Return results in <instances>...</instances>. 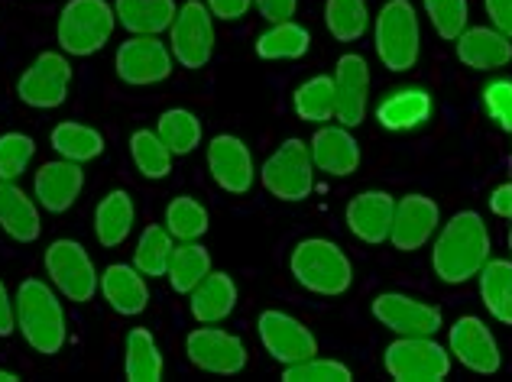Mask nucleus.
I'll use <instances>...</instances> for the list:
<instances>
[{"label":"nucleus","mask_w":512,"mask_h":382,"mask_svg":"<svg viewBox=\"0 0 512 382\" xmlns=\"http://www.w3.org/2000/svg\"><path fill=\"white\" fill-rule=\"evenodd\" d=\"M250 7H253V0H208V10L218 20H227V23L247 17Z\"/></svg>","instance_id":"nucleus-46"},{"label":"nucleus","mask_w":512,"mask_h":382,"mask_svg":"<svg viewBox=\"0 0 512 382\" xmlns=\"http://www.w3.org/2000/svg\"><path fill=\"white\" fill-rule=\"evenodd\" d=\"M422 4L441 39H457L467 30V17H470L467 0H422Z\"/></svg>","instance_id":"nucleus-42"},{"label":"nucleus","mask_w":512,"mask_h":382,"mask_svg":"<svg viewBox=\"0 0 512 382\" xmlns=\"http://www.w3.org/2000/svg\"><path fill=\"white\" fill-rule=\"evenodd\" d=\"M17 331H23V340L43 357H56L65 347L69 327H65V311L56 292L43 279H23L17 289Z\"/></svg>","instance_id":"nucleus-2"},{"label":"nucleus","mask_w":512,"mask_h":382,"mask_svg":"<svg viewBox=\"0 0 512 382\" xmlns=\"http://www.w3.org/2000/svg\"><path fill=\"white\" fill-rule=\"evenodd\" d=\"M208 169H211V179L218 182L227 195H247L256 179L250 146L231 133H218L208 143Z\"/></svg>","instance_id":"nucleus-16"},{"label":"nucleus","mask_w":512,"mask_h":382,"mask_svg":"<svg viewBox=\"0 0 512 382\" xmlns=\"http://www.w3.org/2000/svg\"><path fill=\"white\" fill-rule=\"evenodd\" d=\"M393 214H396V198L386 191H363L347 204V227L357 240L370 243H386L389 230H393Z\"/></svg>","instance_id":"nucleus-20"},{"label":"nucleus","mask_w":512,"mask_h":382,"mask_svg":"<svg viewBox=\"0 0 512 382\" xmlns=\"http://www.w3.org/2000/svg\"><path fill=\"white\" fill-rule=\"evenodd\" d=\"M0 227L17 243H33L43 234L36 201L26 195L23 188H17V182H7V179H0Z\"/></svg>","instance_id":"nucleus-24"},{"label":"nucleus","mask_w":512,"mask_h":382,"mask_svg":"<svg viewBox=\"0 0 512 382\" xmlns=\"http://www.w3.org/2000/svg\"><path fill=\"white\" fill-rule=\"evenodd\" d=\"M480 302L490 315L512 327V263L509 259H487L480 272Z\"/></svg>","instance_id":"nucleus-30"},{"label":"nucleus","mask_w":512,"mask_h":382,"mask_svg":"<svg viewBox=\"0 0 512 382\" xmlns=\"http://www.w3.org/2000/svg\"><path fill=\"white\" fill-rule=\"evenodd\" d=\"M36 156V143L33 136L26 133H4L0 136V179L17 182L26 172V166Z\"/></svg>","instance_id":"nucleus-41"},{"label":"nucleus","mask_w":512,"mask_h":382,"mask_svg":"<svg viewBox=\"0 0 512 382\" xmlns=\"http://www.w3.org/2000/svg\"><path fill=\"white\" fill-rule=\"evenodd\" d=\"M334 94H338V104H334V117L341 120L344 127H360L363 117H367V101H370V65L363 56H347L338 59L334 68Z\"/></svg>","instance_id":"nucleus-18"},{"label":"nucleus","mask_w":512,"mask_h":382,"mask_svg":"<svg viewBox=\"0 0 512 382\" xmlns=\"http://www.w3.org/2000/svg\"><path fill=\"white\" fill-rule=\"evenodd\" d=\"M46 269L52 285L75 305H85L98 292V269H94L88 250L75 240H56L46 250Z\"/></svg>","instance_id":"nucleus-9"},{"label":"nucleus","mask_w":512,"mask_h":382,"mask_svg":"<svg viewBox=\"0 0 512 382\" xmlns=\"http://www.w3.org/2000/svg\"><path fill=\"white\" fill-rule=\"evenodd\" d=\"M101 295L117 315H143L150 305V289H146V276L137 266L127 263H111L101 276Z\"/></svg>","instance_id":"nucleus-22"},{"label":"nucleus","mask_w":512,"mask_h":382,"mask_svg":"<svg viewBox=\"0 0 512 382\" xmlns=\"http://www.w3.org/2000/svg\"><path fill=\"white\" fill-rule=\"evenodd\" d=\"M166 230L179 240V243H188V240H201L208 234V211L205 204L195 201V198H175L169 208H166Z\"/></svg>","instance_id":"nucleus-39"},{"label":"nucleus","mask_w":512,"mask_h":382,"mask_svg":"<svg viewBox=\"0 0 512 382\" xmlns=\"http://www.w3.org/2000/svg\"><path fill=\"white\" fill-rule=\"evenodd\" d=\"M208 272H211V253L201 247L198 240H188V243H179V247L172 250L166 279H169L175 295H188L201 279L208 276Z\"/></svg>","instance_id":"nucleus-32"},{"label":"nucleus","mask_w":512,"mask_h":382,"mask_svg":"<svg viewBox=\"0 0 512 382\" xmlns=\"http://www.w3.org/2000/svg\"><path fill=\"white\" fill-rule=\"evenodd\" d=\"M438 224H441V211H438L435 201L425 198V195H406V198L396 201L389 243L402 253H415L435 237Z\"/></svg>","instance_id":"nucleus-17"},{"label":"nucleus","mask_w":512,"mask_h":382,"mask_svg":"<svg viewBox=\"0 0 512 382\" xmlns=\"http://www.w3.org/2000/svg\"><path fill=\"white\" fill-rule=\"evenodd\" d=\"M172 59L182 68H205L214 56V13L201 0H188L175 10L169 26Z\"/></svg>","instance_id":"nucleus-8"},{"label":"nucleus","mask_w":512,"mask_h":382,"mask_svg":"<svg viewBox=\"0 0 512 382\" xmlns=\"http://www.w3.org/2000/svg\"><path fill=\"white\" fill-rule=\"evenodd\" d=\"M373 46L389 72H409L419 62L422 30L409 0H389V4H383V10L376 13Z\"/></svg>","instance_id":"nucleus-4"},{"label":"nucleus","mask_w":512,"mask_h":382,"mask_svg":"<svg viewBox=\"0 0 512 382\" xmlns=\"http://www.w3.org/2000/svg\"><path fill=\"white\" fill-rule=\"evenodd\" d=\"M483 7H487L493 30H500L503 36L512 39V0H483Z\"/></svg>","instance_id":"nucleus-45"},{"label":"nucleus","mask_w":512,"mask_h":382,"mask_svg":"<svg viewBox=\"0 0 512 382\" xmlns=\"http://www.w3.org/2000/svg\"><path fill=\"white\" fill-rule=\"evenodd\" d=\"M448 347L454 353V360L461 366H467L470 373L490 376L503 366L500 344H496L493 331L474 315H464V318L454 321L451 334H448Z\"/></svg>","instance_id":"nucleus-15"},{"label":"nucleus","mask_w":512,"mask_h":382,"mask_svg":"<svg viewBox=\"0 0 512 382\" xmlns=\"http://www.w3.org/2000/svg\"><path fill=\"white\" fill-rule=\"evenodd\" d=\"M483 104H487V114L496 120V127L512 133V81L509 78H496L483 88Z\"/></svg>","instance_id":"nucleus-43"},{"label":"nucleus","mask_w":512,"mask_h":382,"mask_svg":"<svg viewBox=\"0 0 512 382\" xmlns=\"http://www.w3.org/2000/svg\"><path fill=\"white\" fill-rule=\"evenodd\" d=\"M260 17L269 23H282V20H292L295 10H299V0H253Z\"/></svg>","instance_id":"nucleus-44"},{"label":"nucleus","mask_w":512,"mask_h":382,"mask_svg":"<svg viewBox=\"0 0 512 382\" xmlns=\"http://www.w3.org/2000/svg\"><path fill=\"white\" fill-rule=\"evenodd\" d=\"M289 269L302 289L315 295H344L354 282V266L334 240L308 237L289 256Z\"/></svg>","instance_id":"nucleus-3"},{"label":"nucleus","mask_w":512,"mask_h":382,"mask_svg":"<svg viewBox=\"0 0 512 382\" xmlns=\"http://www.w3.org/2000/svg\"><path fill=\"white\" fill-rule=\"evenodd\" d=\"M20 376L17 373H10V370H0V382H17Z\"/></svg>","instance_id":"nucleus-49"},{"label":"nucleus","mask_w":512,"mask_h":382,"mask_svg":"<svg viewBox=\"0 0 512 382\" xmlns=\"http://www.w3.org/2000/svg\"><path fill=\"white\" fill-rule=\"evenodd\" d=\"M69 81H72V65L65 59V52H43L20 75L17 94L26 107L49 111V107L65 104V98H69Z\"/></svg>","instance_id":"nucleus-10"},{"label":"nucleus","mask_w":512,"mask_h":382,"mask_svg":"<svg viewBox=\"0 0 512 382\" xmlns=\"http://www.w3.org/2000/svg\"><path fill=\"white\" fill-rule=\"evenodd\" d=\"M373 318L399 337H435L441 327V311L422 298L383 292L373 298Z\"/></svg>","instance_id":"nucleus-14"},{"label":"nucleus","mask_w":512,"mask_h":382,"mask_svg":"<svg viewBox=\"0 0 512 382\" xmlns=\"http://www.w3.org/2000/svg\"><path fill=\"white\" fill-rule=\"evenodd\" d=\"M52 149L62 156V159H72V162H91L104 153V136L101 130H94L88 124H75V120H65L56 130H52Z\"/></svg>","instance_id":"nucleus-33"},{"label":"nucleus","mask_w":512,"mask_h":382,"mask_svg":"<svg viewBox=\"0 0 512 382\" xmlns=\"http://www.w3.org/2000/svg\"><path fill=\"white\" fill-rule=\"evenodd\" d=\"M130 156L133 166L140 169L146 179H166L172 172V149L159 140L156 130H137L130 136Z\"/></svg>","instance_id":"nucleus-38"},{"label":"nucleus","mask_w":512,"mask_h":382,"mask_svg":"<svg viewBox=\"0 0 512 382\" xmlns=\"http://www.w3.org/2000/svg\"><path fill=\"white\" fill-rule=\"evenodd\" d=\"M490 259V230L477 211H457L448 224L441 227L435 250H431V266L438 279L448 285H461L474 279Z\"/></svg>","instance_id":"nucleus-1"},{"label":"nucleus","mask_w":512,"mask_h":382,"mask_svg":"<svg viewBox=\"0 0 512 382\" xmlns=\"http://www.w3.org/2000/svg\"><path fill=\"white\" fill-rule=\"evenodd\" d=\"M114 68L120 81L133 88L159 85L172 75V49L159 36H133L117 49Z\"/></svg>","instance_id":"nucleus-12"},{"label":"nucleus","mask_w":512,"mask_h":382,"mask_svg":"<svg viewBox=\"0 0 512 382\" xmlns=\"http://www.w3.org/2000/svg\"><path fill=\"white\" fill-rule=\"evenodd\" d=\"M156 133L172 149V156H188L201 146V120L185 107H172L159 117Z\"/></svg>","instance_id":"nucleus-35"},{"label":"nucleus","mask_w":512,"mask_h":382,"mask_svg":"<svg viewBox=\"0 0 512 382\" xmlns=\"http://www.w3.org/2000/svg\"><path fill=\"white\" fill-rule=\"evenodd\" d=\"M256 331H260L266 353L282 366L308 360V357H315V353H318L315 334L308 331L299 318L286 315V311H276V308L263 311L260 321H256Z\"/></svg>","instance_id":"nucleus-13"},{"label":"nucleus","mask_w":512,"mask_h":382,"mask_svg":"<svg viewBox=\"0 0 512 382\" xmlns=\"http://www.w3.org/2000/svg\"><path fill=\"white\" fill-rule=\"evenodd\" d=\"M17 331V302L10 298L4 279H0V337H10Z\"/></svg>","instance_id":"nucleus-47"},{"label":"nucleus","mask_w":512,"mask_h":382,"mask_svg":"<svg viewBox=\"0 0 512 382\" xmlns=\"http://www.w3.org/2000/svg\"><path fill=\"white\" fill-rule=\"evenodd\" d=\"M457 59L477 72H496L512 62V39L490 26H470L457 36Z\"/></svg>","instance_id":"nucleus-23"},{"label":"nucleus","mask_w":512,"mask_h":382,"mask_svg":"<svg viewBox=\"0 0 512 382\" xmlns=\"http://www.w3.org/2000/svg\"><path fill=\"white\" fill-rule=\"evenodd\" d=\"M312 49V33L295 20L269 23V30L256 36V56L266 62H292Z\"/></svg>","instance_id":"nucleus-29"},{"label":"nucleus","mask_w":512,"mask_h":382,"mask_svg":"<svg viewBox=\"0 0 512 382\" xmlns=\"http://www.w3.org/2000/svg\"><path fill=\"white\" fill-rule=\"evenodd\" d=\"M354 373L341 360H325V357H308L299 363L282 366V382H350Z\"/></svg>","instance_id":"nucleus-40"},{"label":"nucleus","mask_w":512,"mask_h":382,"mask_svg":"<svg viewBox=\"0 0 512 382\" xmlns=\"http://www.w3.org/2000/svg\"><path fill=\"white\" fill-rule=\"evenodd\" d=\"M192 315L198 324H221L224 318H231V311L237 308V285L227 272H208L192 292Z\"/></svg>","instance_id":"nucleus-25"},{"label":"nucleus","mask_w":512,"mask_h":382,"mask_svg":"<svg viewBox=\"0 0 512 382\" xmlns=\"http://www.w3.org/2000/svg\"><path fill=\"white\" fill-rule=\"evenodd\" d=\"M85 188V172H82V162H72V159H56V162H46L39 166L36 179H33V191H36V201L39 208H46L49 214H65L78 201Z\"/></svg>","instance_id":"nucleus-19"},{"label":"nucleus","mask_w":512,"mask_h":382,"mask_svg":"<svg viewBox=\"0 0 512 382\" xmlns=\"http://www.w3.org/2000/svg\"><path fill=\"white\" fill-rule=\"evenodd\" d=\"M490 211L496 217H506V221H512V182L500 185V188H493V195H490Z\"/></svg>","instance_id":"nucleus-48"},{"label":"nucleus","mask_w":512,"mask_h":382,"mask_svg":"<svg viewBox=\"0 0 512 382\" xmlns=\"http://www.w3.org/2000/svg\"><path fill=\"white\" fill-rule=\"evenodd\" d=\"M133 217H137V208H133L130 191H124V188L107 191L98 204V211H94V237L101 240V247H107V250L120 247V243L130 237Z\"/></svg>","instance_id":"nucleus-27"},{"label":"nucleus","mask_w":512,"mask_h":382,"mask_svg":"<svg viewBox=\"0 0 512 382\" xmlns=\"http://www.w3.org/2000/svg\"><path fill=\"white\" fill-rule=\"evenodd\" d=\"M334 104H338V94H334V78L328 75H315L308 78L305 85H299L292 98L295 114L302 120H312V124H325L334 117Z\"/></svg>","instance_id":"nucleus-36"},{"label":"nucleus","mask_w":512,"mask_h":382,"mask_svg":"<svg viewBox=\"0 0 512 382\" xmlns=\"http://www.w3.org/2000/svg\"><path fill=\"white\" fill-rule=\"evenodd\" d=\"M509 250H512V230H509Z\"/></svg>","instance_id":"nucleus-50"},{"label":"nucleus","mask_w":512,"mask_h":382,"mask_svg":"<svg viewBox=\"0 0 512 382\" xmlns=\"http://www.w3.org/2000/svg\"><path fill=\"white\" fill-rule=\"evenodd\" d=\"M185 353H188V363L214 376H234L247 366L244 340L237 334L218 331V327H211V324H201L185 337Z\"/></svg>","instance_id":"nucleus-11"},{"label":"nucleus","mask_w":512,"mask_h":382,"mask_svg":"<svg viewBox=\"0 0 512 382\" xmlns=\"http://www.w3.org/2000/svg\"><path fill=\"white\" fill-rule=\"evenodd\" d=\"M325 26L338 43H354V39H360L370 26L367 0H328Z\"/></svg>","instance_id":"nucleus-37"},{"label":"nucleus","mask_w":512,"mask_h":382,"mask_svg":"<svg viewBox=\"0 0 512 382\" xmlns=\"http://www.w3.org/2000/svg\"><path fill=\"white\" fill-rule=\"evenodd\" d=\"M163 353H159L156 337L146 327H133L127 334V357H124V373L130 382H159L163 379Z\"/></svg>","instance_id":"nucleus-31"},{"label":"nucleus","mask_w":512,"mask_h":382,"mask_svg":"<svg viewBox=\"0 0 512 382\" xmlns=\"http://www.w3.org/2000/svg\"><path fill=\"white\" fill-rule=\"evenodd\" d=\"M435 111V104H431V94L422 91V88H399L393 91L389 98L380 101L376 107V120L386 127V130H415L422 127L425 120Z\"/></svg>","instance_id":"nucleus-26"},{"label":"nucleus","mask_w":512,"mask_h":382,"mask_svg":"<svg viewBox=\"0 0 512 382\" xmlns=\"http://www.w3.org/2000/svg\"><path fill=\"white\" fill-rule=\"evenodd\" d=\"M312 162L315 169H321L331 179H347V175H354L360 169V143L354 140V133L350 127H321L312 143Z\"/></svg>","instance_id":"nucleus-21"},{"label":"nucleus","mask_w":512,"mask_h":382,"mask_svg":"<svg viewBox=\"0 0 512 382\" xmlns=\"http://www.w3.org/2000/svg\"><path fill=\"white\" fill-rule=\"evenodd\" d=\"M175 0H114L117 23L133 36H159L175 20Z\"/></svg>","instance_id":"nucleus-28"},{"label":"nucleus","mask_w":512,"mask_h":382,"mask_svg":"<svg viewBox=\"0 0 512 382\" xmlns=\"http://www.w3.org/2000/svg\"><path fill=\"white\" fill-rule=\"evenodd\" d=\"M172 250H175V237L166 230V224H150L140 234V243H137V253H133V266H137L143 276L150 279H159L169 272V259H172Z\"/></svg>","instance_id":"nucleus-34"},{"label":"nucleus","mask_w":512,"mask_h":382,"mask_svg":"<svg viewBox=\"0 0 512 382\" xmlns=\"http://www.w3.org/2000/svg\"><path fill=\"white\" fill-rule=\"evenodd\" d=\"M260 182L279 201H305L315 188V162L305 140L292 136L263 162Z\"/></svg>","instance_id":"nucleus-6"},{"label":"nucleus","mask_w":512,"mask_h":382,"mask_svg":"<svg viewBox=\"0 0 512 382\" xmlns=\"http://www.w3.org/2000/svg\"><path fill=\"white\" fill-rule=\"evenodd\" d=\"M114 26L117 13L107 0H69L62 7L56 36L65 56L85 59L107 46V39L114 36Z\"/></svg>","instance_id":"nucleus-5"},{"label":"nucleus","mask_w":512,"mask_h":382,"mask_svg":"<svg viewBox=\"0 0 512 382\" xmlns=\"http://www.w3.org/2000/svg\"><path fill=\"white\" fill-rule=\"evenodd\" d=\"M383 366L396 382H441L451 376V350L435 337H399L383 350Z\"/></svg>","instance_id":"nucleus-7"}]
</instances>
